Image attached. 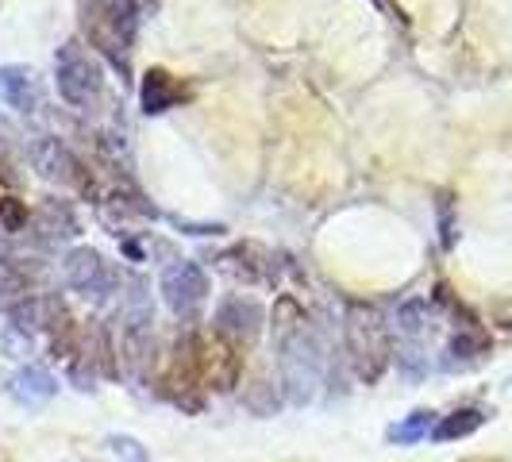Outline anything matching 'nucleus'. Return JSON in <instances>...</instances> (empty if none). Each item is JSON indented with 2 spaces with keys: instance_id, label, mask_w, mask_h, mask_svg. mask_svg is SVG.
<instances>
[{
  "instance_id": "nucleus-1",
  "label": "nucleus",
  "mask_w": 512,
  "mask_h": 462,
  "mask_svg": "<svg viewBox=\"0 0 512 462\" xmlns=\"http://www.w3.org/2000/svg\"><path fill=\"white\" fill-rule=\"evenodd\" d=\"M274 335H278V366L282 385L293 405H308L324 374V343L305 324V312L293 297H282L274 308Z\"/></svg>"
},
{
  "instance_id": "nucleus-2",
  "label": "nucleus",
  "mask_w": 512,
  "mask_h": 462,
  "mask_svg": "<svg viewBox=\"0 0 512 462\" xmlns=\"http://www.w3.org/2000/svg\"><path fill=\"white\" fill-rule=\"evenodd\" d=\"M77 27L85 43L112 70H120V77H131V58H135V39H139L135 0H77Z\"/></svg>"
},
{
  "instance_id": "nucleus-3",
  "label": "nucleus",
  "mask_w": 512,
  "mask_h": 462,
  "mask_svg": "<svg viewBox=\"0 0 512 462\" xmlns=\"http://www.w3.org/2000/svg\"><path fill=\"white\" fill-rule=\"evenodd\" d=\"M347 355L355 362V374L366 385H374L393 359V343L385 332L382 312L374 305H347Z\"/></svg>"
},
{
  "instance_id": "nucleus-4",
  "label": "nucleus",
  "mask_w": 512,
  "mask_h": 462,
  "mask_svg": "<svg viewBox=\"0 0 512 462\" xmlns=\"http://www.w3.org/2000/svg\"><path fill=\"white\" fill-rule=\"evenodd\" d=\"M54 81H58V97L70 108H97L104 97V70L97 62V54L85 51L77 39L62 43L54 54Z\"/></svg>"
},
{
  "instance_id": "nucleus-5",
  "label": "nucleus",
  "mask_w": 512,
  "mask_h": 462,
  "mask_svg": "<svg viewBox=\"0 0 512 462\" xmlns=\"http://www.w3.org/2000/svg\"><path fill=\"white\" fill-rule=\"evenodd\" d=\"M243 374V355L224 335H197V378L212 393H231Z\"/></svg>"
},
{
  "instance_id": "nucleus-6",
  "label": "nucleus",
  "mask_w": 512,
  "mask_h": 462,
  "mask_svg": "<svg viewBox=\"0 0 512 462\" xmlns=\"http://www.w3.org/2000/svg\"><path fill=\"white\" fill-rule=\"evenodd\" d=\"M66 282L74 285L85 301L104 305V301L116 293L120 274L112 270V262H104L101 251H93V247H77V251L66 255Z\"/></svg>"
},
{
  "instance_id": "nucleus-7",
  "label": "nucleus",
  "mask_w": 512,
  "mask_h": 462,
  "mask_svg": "<svg viewBox=\"0 0 512 462\" xmlns=\"http://www.w3.org/2000/svg\"><path fill=\"white\" fill-rule=\"evenodd\" d=\"M27 158H31V166L39 170V178L58 181V185H74L81 193L93 189V181L85 178V166L77 162V154L70 151L66 143L51 139V135H35V139L27 143Z\"/></svg>"
},
{
  "instance_id": "nucleus-8",
  "label": "nucleus",
  "mask_w": 512,
  "mask_h": 462,
  "mask_svg": "<svg viewBox=\"0 0 512 462\" xmlns=\"http://www.w3.org/2000/svg\"><path fill=\"white\" fill-rule=\"evenodd\" d=\"M162 297H166V305H170L174 316L193 320V316H197V308L208 301V274L197 266V262L178 258L174 266H166V270H162Z\"/></svg>"
},
{
  "instance_id": "nucleus-9",
  "label": "nucleus",
  "mask_w": 512,
  "mask_h": 462,
  "mask_svg": "<svg viewBox=\"0 0 512 462\" xmlns=\"http://www.w3.org/2000/svg\"><path fill=\"white\" fill-rule=\"evenodd\" d=\"M262 320H266V312L258 305L255 297H243V293H231L220 301L216 308V320H212V332L231 339L235 347H243V343H255L258 332H262Z\"/></svg>"
},
{
  "instance_id": "nucleus-10",
  "label": "nucleus",
  "mask_w": 512,
  "mask_h": 462,
  "mask_svg": "<svg viewBox=\"0 0 512 462\" xmlns=\"http://www.w3.org/2000/svg\"><path fill=\"white\" fill-rule=\"evenodd\" d=\"M0 104L16 108L20 116H39L43 85H39V77H35L31 66H16V62L0 66Z\"/></svg>"
},
{
  "instance_id": "nucleus-11",
  "label": "nucleus",
  "mask_w": 512,
  "mask_h": 462,
  "mask_svg": "<svg viewBox=\"0 0 512 462\" xmlns=\"http://www.w3.org/2000/svg\"><path fill=\"white\" fill-rule=\"evenodd\" d=\"M489 355V335L482 324L466 320L459 324V332L447 339V351H443V370H470L474 362H482Z\"/></svg>"
},
{
  "instance_id": "nucleus-12",
  "label": "nucleus",
  "mask_w": 512,
  "mask_h": 462,
  "mask_svg": "<svg viewBox=\"0 0 512 462\" xmlns=\"http://www.w3.org/2000/svg\"><path fill=\"white\" fill-rule=\"evenodd\" d=\"M139 101H143V112H147V116H162V112H170L174 104L185 101V89H181V81L174 74H166L162 66H151V70L143 74Z\"/></svg>"
},
{
  "instance_id": "nucleus-13",
  "label": "nucleus",
  "mask_w": 512,
  "mask_h": 462,
  "mask_svg": "<svg viewBox=\"0 0 512 462\" xmlns=\"http://www.w3.org/2000/svg\"><path fill=\"white\" fill-rule=\"evenodd\" d=\"M54 393H58V382L51 378V370H43V366H24L16 378H12V397L27 405V409H39V405H47Z\"/></svg>"
},
{
  "instance_id": "nucleus-14",
  "label": "nucleus",
  "mask_w": 512,
  "mask_h": 462,
  "mask_svg": "<svg viewBox=\"0 0 512 462\" xmlns=\"http://www.w3.org/2000/svg\"><path fill=\"white\" fill-rule=\"evenodd\" d=\"M482 424H486V412L482 409H455L451 416H443L436 428H432V439H436V443L466 439V436H474Z\"/></svg>"
},
{
  "instance_id": "nucleus-15",
  "label": "nucleus",
  "mask_w": 512,
  "mask_h": 462,
  "mask_svg": "<svg viewBox=\"0 0 512 462\" xmlns=\"http://www.w3.org/2000/svg\"><path fill=\"white\" fill-rule=\"evenodd\" d=\"M432 428H436V412L416 409L412 416H405L401 424H393V428H389V443H397V447H412V443H420L424 436H432Z\"/></svg>"
},
{
  "instance_id": "nucleus-16",
  "label": "nucleus",
  "mask_w": 512,
  "mask_h": 462,
  "mask_svg": "<svg viewBox=\"0 0 512 462\" xmlns=\"http://www.w3.org/2000/svg\"><path fill=\"white\" fill-rule=\"evenodd\" d=\"M39 231H43V239H70L77 235V224L74 216H70V208L58 205V201H47V205L39 208Z\"/></svg>"
},
{
  "instance_id": "nucleus-17",
  "label": "nucleus",
  "mask_w": 512,
  "mask_h": 462,
  "mask_svg": "<svg viewBox=\"0 0 512 462\" xmlns=\"http://www.w3.org/2000/svg\"><path fill=\"white\" fill-rule=\"evenodd\" d=\"M397 332L409 335V339H420L428 332V301H409L397 312Z\"/></svg>"
},
{
  "instance_id": "nucleus-18",
  "label": "nucleus",
  "mask_w": 512,
  "mask_h": 462,
  "mask_svg": "<svg viewBox=\"0 0 512 462\" xmlns=\"http://www.w3.org/2000/svg\"><path fill=\"white\" fill-rule=\"evenodd\" d=\"M27 228V201L12 197V193H0V231L4 235H20Z\"/></svg>"
},
{
  "instance_id": "nucleus-19",
  "label": "nucleus",
  "mask_w": 512,
  "mask_h": 462,
  "mask_svg": "<svg viewBox=\"0 0 512 462\" xmlns=\"http://www.w3.org/2000/svg\"><path fill=\"white\" fill-rule=\"evenodd\" d=\"M282 401H278V393H274V385L258 382V393H247V409L258 412V416H270V412L278 409Z\"/></svg>"
},
{
  "instance_id": "nucleus-20",
  "label": "nucleus",
  "mask_w": 512,
  "mask_h": 462,
  "mask_svg": "<svg viewBox=\"0 0 512 462\" xmlns=\"http://www.w3.org/2000/svg\"><path fill=\"white\" fill-rule=\"evenodd\" d=\"M108 447H112L116 455H124L128 462H147V455L139 451V443H135V439H128V436H112V439H108Z\"/></svg>"
},
{
  "instance_id": "nucleus-21",
  "label": "nucleus",
  "mask_w": 512,
  "mask_h": 462,
  "mask_svg": "<svg viewBox=\"0 0 512 462\" xmlns=\"http://www.w3.org/2000/svg\"><path fill=\"white\" fill-rule=\"evenodd\" d=\"M439 224H443V247H455V224H451V201H439Z\"/></svg>"
},
{
  "instance_id": "nucleus-22",
  "label": "nucleus",
  "mask_w": 512,
  "mask_h": 462,
  "mask_svg": "<svg viewBox=\"0 0 512 462\" xmlns=\"http://www.w3.org/2000/svg\"><path fill=\"white\" fill-rule=\"evenodd\" d=\"M12 139H16V131L8 128V120H4V116H0V158H4V154H8V147H12Z\"/></svg>"
},
{
  "instance_id": "nucleus-23",
  "label": "nucleus",
  "mask_w": 512,
  "mask_h": 462,
  "mask_svg": "<svg viewBox=\"0 0 512 462\" xmlns=\"http://www.w3.org/2000/svg\"><path fill=\"white\" fill-rule=\"evenodd\" d=\"M478 462H497V459H478Z\"/></svg>"
}]
</instances>
